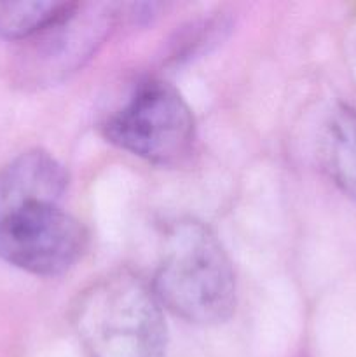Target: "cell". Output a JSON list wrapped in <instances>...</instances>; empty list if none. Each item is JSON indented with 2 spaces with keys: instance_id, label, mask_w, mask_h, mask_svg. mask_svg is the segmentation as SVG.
Segmentation results:
<instances>
[{
  "instance_id": "277c9868",
  "label": "cell",
  "mask_w": 356,
  "mask_h": 357,
  "mask_svg": "<svg viewBox=\"0 0 356 357\" xmlns=\"http://www.w3.org/2000/svg\"><path fill=\"white\" fill-rule=\"evenodd\" d=\"M87 232L59 202L0 199V260L38 278L68 272L82 258Z\"/></svg>"
},
{
  "instance_id": "5b68a950",
  "label": "cell",
  "mask_w": 356,
  "mask_h": 357,
  "mask_svg": "<svg viewBox=\"0 0 356 357\" xmlns=\"http://www.w3.org/2000/svg\"><path fill=\"white\" fill-rule=\"evenodd\" d=\"M68 185L63 164L45 150H27L0 171V199L61 201Z\"/></svg>"
},
{
  "instance_id": "6da1fadb",
  "label": "cell",
  "mask_w": 356,
  "mask_h": 357,
  "mask_svg": "<svg viewBox=\"0 0 356 357\" xmlns=\"http://www.w3.org/2000/svg\"><path fill=\"white\" fill-rule=\"evenodd\" d=\"M152 289L164 309L199 326L225 323L236 309V274L206 223L175 220L163 236Z\"/></svg>"
},
{
  "instance_id": "52a82bcc",
  "label": "cell",
  "mask_w": 356,
  "mask_h": 357,
  "mask_svg": "<svg viewBox=\"0 0 356 357\" xmlns=\"http://www.w3.org/2000/svg\"><path fill=\"white\" fill-rule=\"evenodd\" d=\"M73 2H0V38L28 40L40 35L72 10Z\"/></svg>"
},
{
  "instance_id": "7a4b0ae2",
  "label": "cell",
  "mask_w": 356,
  "mask_h": 357,
  "mask_svg": "<svg viewBox=\"0 0 356 357\" xmlns=\"http://www.w3.org/2000/svg\"><path fill=\"white\" fill-rule=\"evenodd\" d=\"M72 326L87 357H164L168 328L152 286L129 271L91 282L72 305Z\"/></svg>"
},
{
  "instance_id": "3957f363",
  "label": "cell",
  "mask_w": 356,
  "mask_h": 357,
  "mask_svg": "<svg viewBox=\"0 0 356 357\" xmlns=\"http://www.w3.org/2000/svg\"><path fill=\"white\" fill-rule=\"evenodd\" d=\"M103 135L112 145L156 166H173L191 153L195 121L177 87L147 79L110 114Z\"/></svg>"
},
{
  "instance_id": "8992f818",
  "label": "cell",
  "mask_w": 356,
  "mask_h": 357,
  "mask_svg": "<svg viewBox=\"0 0 356 357\" xmlns=\"http://www.w3.org/2000/svg\"><path fill=\"white\" fill-rule=\"evenodd\" d=\"M321 157L334 183L356 202V110L339 107L321 135Z\"/></svg>"
}]
</instances>
